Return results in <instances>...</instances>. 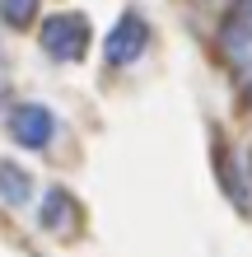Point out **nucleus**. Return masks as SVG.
I'll return each instance as SVG.
<instances>
[{"label": "nucleus", "mask_w": 252, "mask_h": 257, "mask_svg": "<svg viewBox=\"0 0 252 257\" xmlns=\"http://www.w3.org/2000/svg\"><path fill=\"white\" fill-rule=\"evenodd\" d=\"M42 47L56 61H80L84 47H89V24L84 14H56V19L42 24Z\"/></svg>", "instance_id": "1"}, {"label": "nucleus", "mask_w": 252, "mask_h": 257, "mask_svg": "<svg viewBox=\"0 0 252 257\" xmlns=\"http://www.w3.org/2000/svg\"><path fill=\"white\" fill-rule=\"evenodd\" d=\"M145 42H150L145 19H140V14H122L117 28L108 33V42H103V56H108V66H131V61H140Z\"/></svg>", "instance_id": "2"}, {"label": "nucleus", "mask_w": 252, "mask_h": 257, "mask_svg": "<svg viewBox=\"0 0 252 257\" xmlns=\"http://www.w3.org/2000/svg\"><path fill=\"white\" fill-rule=\"evenodd\" d=\"M10 136H14L19 145H47V136H52V112L38 108V103H24V108L10 117Z\"/></svg>", "instance_id": "3"}, {"label": "nucleus", "mask_w": 252, "mask_h": 257, "mask_svg": "<svg viewBox=\"0 0 252 257\" xmlns=\"http://www.w3.org/2000/svg\"><path fill=\"white\" fill-rule=\"evenodd\" d=\"M224 42H229L233 52L252 47V0H243V5L229 14V24H224Z\"/></svg>", "instance_id": "4"}, {"label": "nucleus", "mask_w": 252, "mask_h": 257, "mask_svg": "<svg viewBox=\"0 0 252 257\" xmlns=\"http://www.w3.org/2000/svg\"><path fill=\"white\" fill-rule=\"evenodd\" d=\"M0 19L10 28H28L38 19V0H0Z\"/></svg>", "instance_id": "5"}, {"label": "nucleus", "mask_w": 252, "mask_h": 257, "mask_svg": "<svg viewBox=\"0 0 252 257\" xmlns=\"http://www.w3.org/2000/svg\"><path fill=\"white\" fill-rule=\"evenodd\" d=\"M0 187H5L10 201H24V196H28V183L19 178V169H14V164H0Z\"/></svg>", "instance_id": "6"}]
</instances>
